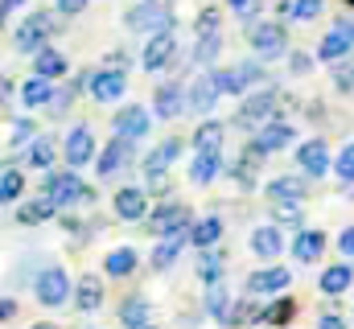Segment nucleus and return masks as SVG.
<instances>
[{
  "label": "nucleus",
  "instance_id": "1",
  "mask_svg": "<svg viewBox=\"0 0 354 329\" xmlns=\"http://www.w3.org/2000/svg\"><path fill=\"white\" fill-rule=\"evenodd\" d=\"M124 25L136 29V33H169L174 29V8H169V0H145V4L124 12Z\"/></svg>",
  "mask_w": 354,
  "mask_h": 329
},
{
  "label": "nucleus",
  "instance_id": "2",
  "mask_svg": "<svg viewBox=\"0 0 354 329\" xmlns=\"http://www.w3.org/2000/svg\"><path fill=\"white\" fill-rule=\"evenodd\" d=\"M248 41L260 58H276V54H284L288 33H284L280 21H256V25H248Z\"/></svg>",
  "mask_w": 354,
  "mask_h": 329
},
{
  "label": "nucleus",
  "instance_id": "3",
  "mask_svg": "<svg viewBox=\"0 0 354 329\" xmlns=\"http://www.w3.org/2000/svg\"><path fill=\"white\" fill-rule=\"evenodd\" d=\"M46 194H50L58 206H75V202H87V198H95L87 185L75 177V173H50V177H46Z\"/></svg>",
  "mask_w": 354,
  "mask_h": 329
},
{
  "label": "nucleus",
  "instance_id": "4",
  "mask_svg": "<svg viewBox=\"0 0 354 329\" xmlns=\"http://www.w3.org/2000/svg\"><path fill=\"white\" fill-rule=\"evenodd\" d=\"M50 33H54V17H50V12H33V17L17 29V46H21L25 54H37V50H46Z\"/></svg>",
  "mask_w": 354,
  "mask_h": 329
},
{
  "label": "nucleus",
  "instance_id": "5",
  "mask_svg": "<svg viewBox=\"0 0 354 329\" xmlns=\"http://www.w3.org/2000/svg\"><path fill=\"white\" fill-rule=\"evenodd\" d=\"M214 79H218V86H223V95H243L248 86H256V82L264 79V70H260L256 62H239V66L214 70Z\"/></svg>",
  "mask_w": 354,
  "mask_h": 329
},
{
  "label": "nucleus",
  "instance_id": "6",
  "mask_svg": "<svg viewBox=\"0 0 354 329\" xmlns=\"http://www.w3.org/2000/svg\"><path fill=\"white\" fill-rule=\"evenodd\" d=\"M37 301L41 305H62L66 297H71V276L62 272V267H46L41 276H37Z\"/></svg>",
  "mask_w": 354,
  "mask_h": 329
},
{
  "label": "nucleus",
  "instance_id": "7",
  "mask_svg": "<svg viewBox=\"0 0 354 329\" xmlns=\"http://www.w3.org/2000/svg\"><path fill=\"white\" fill-rule=\"evenodd\" d=\"M276 107H280V95H276V91H260V95L243 99V107H239V115H235V120H239V124H248V128H252V124H268V115H272Z\"/></svg>",
  "mask_w": 354,
  "mask_h": 329
},
{
  "label": "nucleus",
  "instance_id": "8",
  "mask_svg": "<svg viewBox=\"0 0 354 329\" xmlns=\"http://www.w3.org/2000/svg\"><path fill=\"white\" fill-rule=\"evenodd\" d=\"M218 95H223L218 79H214V75H202V79L189 82V91H185V107H189V111H202V115H206V111L214 107V99H218Z\"/></svg>",
  "mask_w": 354,
  "mask_h": 329
},
{
  "label": "nucleus",
  "instance_id": "9",
  "mask_svg": "<svg viewBox=\"0 0 354 329\" xmlns=\"http://www.w3.org/2000/svg\"><path fill=\"white\" fill-rule=\"evenodd\" d=\"M174 54H177V41H174V33H153L149 37V46H145V70H165L169 62H174Z\"/></svg>",
  "mask_w": 354,
  "mask_h": 329
},
{
  "label": "nucleus",
  "instance_id": "10",
  "mask_svg": "<svg viewBox=\"0 0 354 329\" xmlns=\"http://www.w3.org/2000/svg\"><path fill=\"white\" fill-rule=\"evenodd\" d=\"M87 86H91V95H95L99 103H111V99L124 95L128 79H124V70H99V75H91L87 79Z\"/></svg>",
  "mask_w": 354,
  "mask_h": 329
},
{
  "label": "nucleus",
  "instance_id": "11",
  "mask_svg": "<svg viewBox=\"0 0 354 329\" xmlns=\"http://www.w3.org/2000/svg\"><path fill=\"white\" fill-rule=\"evenodd\" d=\"M149 124H153V120H149V111H145V107H136V103H128L124 111H115V132H120V136H128V140H140V136L149 132Z\"/></svg>",
  "mask_w": 354,
  "mask_h": 329
},
{
  "label": "nucleus",
  "instance_id": "12",
  "mask_svg": "<svg viewBox=\"0 0 354 329\" xmlns=\"http://www.w3.org/2000/svg\"><path fill=\"white\" fill-rule=\"evenodd\" d=\"M153 107H157V120H174L185 111V91L177 86V82H165V86H157V95H153Z\"/></svg>",
  "mask_w": 354,
  "mask_h": 329
},
{
  "label": "nucleus",
  "instance_id": "13",
  "mask_svg": "<svg viewBox=\"0 0 354 329\" xmlns=\"http://www.w3.org/2000/svg\"><path fill=\"white\" fill-rule=\"evenodd\" d=\"M297 161H301V169H305L309 177H326V169H330V149H326V140H309V144H301Z\"/></svg>",
  "mask_w": 354,
  "mask_h": 329
},
{
  "label": "nucleus",
  "instance_id": "14",
  "mask_svg": "<svg viewBox=\"0 0 354 329\" xmlns=\"http://www.w3.org/2000/svg\"><path fill=\"white\" fill-rule=\"evenodd\" d=\"M256 144H260L264 153H276V149H288V144H292V128H288V124H280V120H268L264 128L256 132Z\"/></svg>",
  "mask_w": 354,
  "mask_h": 329
},
{
  "label": "nucleus",
  "instance_id": "15",
  "mask_svg": "<svg viewBox=\"0 0 354 329\" xmlns=\"http://www.w3.org/2000/svg\"><path fill=\"white\" fill-rule=\"evenodd\" d=\"M54 210H58V202L46 194V198L25 202V206L17 210V223H21V227H37V223H46V218H54Z\"/></svg>",
  "mask_w": 354,
  "mask_h": 329
},
{
  "label": "nucleus",
  "instance_id": "16",
  "mask_svg": "<svg viewBox=\"0 0 354 329\" xmlns=\"http://www.w3.org/2000/svg\"><path fill=\"white\" fill-rule=\"evenodd\" d=\"M288 288V267H264L248 276V292H280Z\"/></svg>",
  "mask_w": 354,
  "mask_h": 329
},
{
  "label": "nucleus",
  "instance_id": "17",
  "mask_svg": "<svg viewBox=\"0 0 354 329\" xmlns=\"http://www.w3.org/2000/svg\"><path fill=\"white\" fill-rule=\"evenodd\" d=\"M91 157H95V136H91V128H75V132L66 136V161L87 164Z\"/></svg>",
  "mask_w": 354,
  "mask_h": 329
},
{
  "label": "nucleus",
  "instance_id": "18",
  "mask_svg": "<svg viewBox=\"0 0 354 329\" xmlns=\"http://www.w3.org/2000/svg\"><path fill=\"white\" fill-rule=\"evenodd\" d=\"M189 235H194V227H181V231H169V235L161 239V247L153 251V267H169V263L177 259V251L185 247V239H189Z\"/></svg>",
  "mask_w": 354,
  "mask_h": 329
},
{
  "label": "nucleus",
  "instance_id": "19",
  "mask_svg": "<svg viewBox=\"0 0 354 329\" xmlns=\"http://www.w3.org/2000/svg\"><path fill=\"white\" fill-rule=\"evenodd\" d=\"M189 227V210L185 206H165L153 214V235H169V231H181Z\"/></svg>",
  "mask_w": 354,
  "mask_h": 329
},
{
  "label": "nucleus",
  "instance_id": "20",
  "mask_svg": "<svg viewBox=\"0 0 354 329\" xmlns=\"http://www.w3.org/2000/svg\"><path fill=\"white\" fill-rule=\"evenodd\" d=\"M351 46H354L351 33L334 29V33H326V37H322V46H317V58H322V62H338L342 54H351Z\"/></svg>",
  "mask_w": 354,
  "mask_h": 329
},
{
  "label": "nucleus",
  "instance_id": "21",
  "mask_svg": "<svg viewBox=\"0 0 354 329\" xmlns=\"http://www.w3.org/2000/svg\"><path fill=\"white\" fill-rule=\"evenodd\" d=\"M33 70H37L41 79H62V75H66V58H62L58 50H50V46H46V50H37V54H33Z\"/></svg>",
  "mask_w": 354,
  "mask_h": 329
},
{
  "label": "nucleus",
  "instance_id": "22",
  "mask_svg": "<svg viewBox=\"0 0 354 329\" xmlns=\"http://www.w3.org/2000/svg\"><path fill=\"white\" fill-rule=\"evenodd\" d=\"M128 153H132V149H128V136H115V140L103 149V157H99V173L111 177L120 164H128Z\"/></svg>",
  "mask_w": 354,
  "mask_h": 329
},
{
  "label": "nucleus",
  "instance_id": "23",
  "mask_svg": "<svg viewBox=\"0 0 354 329\" xmlns=\"http://www.w3.org/2000/svg\"><path fill=\"white\" fill-rule=\"evenodd\" d=\"M268 198H272V202H301V198H305V181H301V177H276V181L268 185Z\"/></svg>",
  "mask_w": 354,
  "mask_h": 329
},
{
  "label": "nucleus",
  "instance_id": "24",
  "mask_svg": "<svg viewBox=\"0 0 354 329\" xmlns=\"http://www.w3.org/2000/svg\"><path fill=\"white\" fill-rule=\"evenodd\" d=\"M322 251H326V235H322V231H301V235H297V243H292V255H297L301 263L317 259Z\"/></svg>",
  "mask_w": 354,
  "mask_h": 329
},
{
  "label": "nucleus",
  "instance_id": "25",
  "mask_svg": "<svg viewBox=\"0 0 354 329\" xmlns=\"http://www.w3.org/2000/svg\"><path fill=\"white\" fill-rule=\"evenodd\" d=\"M21 99H25V107H46V103L54 99V86H50V79L33 75V79L21 86Z\"/></svg>",
  "mask_w": 354,
  "mask_h": 329
},
{
  "label": "nucleus",
  "instance_id": "26",
  "mask_svg": "<svg viewBox=\"0 0 354 329\" xmlns=\"http://www.w3.org/2000/svg\"><path fill=\"white\" fill-rule=\"evenodd\" d=\"M177 153H181V140H165V144H157V149L145 157V169H149V173H165V169L177 161Z\"/></svg>",
  "mask_w": 354,
  "mask_h": 329
},
{
  "label": "nucleus",
  "instance_id": "27",
  "mask_svg": "<svg viewBox=\"0 0 354 329\" xmlns=\"http://www.w3.org/2000/svg\"><path fill=\"white\" fill-rule=\"evenodd\" d=\"M218 164H223V149H214V153H198L194 164H189V177H194L198 185H206V181L218 173Z\"/></svg>",
  "mask_w": 354,
  "mask_h": 329
},
{
  "label": "nucleus",
  "instance_id": "28",
  "mask_svg": "<svg viewBox=\"0 0 354 329\" xmlns=\"http://www.w3.org/2000/svg\"><path fill=\"white\" fill-rule=\"evenodd\" d=\"M354 280L351 263H338V267H330V272H322V292L326 297H338V292H346Z\"/></svg>",
  "mask_w": 354,
  "mask_h": 329
},
{
  "label": "nucleus",
  "instance_id": "29",
  "mask_svg": "<svg viewBox=\"0 0 354 329\" xmlns=\"http://www.w3.org/2000/svg\"><path fill=\"white\" fill-rule=\"evenodd\" d=\"M120 321L128 329H145L149 326V301H145V297H128L124 309H120Z\"/></svg>",
  "mask_w": 354,
  "mask_h": 329
},
{
  "label": "nucleus",
  "instance_id": "30",
  "mask_svg": "<svg viewBox=\"0 0 354 329\" xmlns=\"http://www.w3.org/2000/svg\"><path fill=\"white\" fill-rule=\"evenodd\" d=\"M115 214L120 218H145V194L140 189H120L115 194Z\"/></svg>",
  "mask_w": 354,
  "mask_h": 329
},
{
  "label": "nucleus",
  "instance_id": "31",
  "mask_svg": "<svg viewBox=\"0 0 354 329\" xmlns=\"http://www.w3.org/2000/svg\"><path fill=\"white\" fill-rule=\"evenodd\" d=\"M280 247H284V239H280V231L276 227H260V231H252V251L256 255H280Z\"/></svg>",
  "mask_w": 354,
  "mask_h": 329
},
{
  "label": "nucleus",
  "instance_id": "32",
  "mask_svg": "<svg viewBox=\"0 0 354 329\" xmlns=\"http://www.w3.org/2000/svg\"><path fill=\"white\" fill-rule=\"evenodd\" d=\"M194 149H198V153H214V149H223V124L206 120V124L194 132Z\"/></svg>",
  "mask_w": 354,
  "mask_h": 329
},
{
  "label": "nucleus",
  "instance_id": "33",
  "mask_svg": "<svg viewBox=\"0 0 354 329\" xmlns=\"http://www.w3.org/2000/svg\"><path fill=\"white\" fill-rule=\"evenodd\" d=\"M132 267H136V251L132 247H115L107 255V276H128Z\"/></svg>",
  "mask_w": 354,
  "mask_h": 329
},
{
  "label": "nucleus",
  "instance_id": "34",
  "mask_svg": "<svg viewBox=\"0 0 354 329\" xmlns=\"http://www.w3.org/2000/svg\"><path fill=\"white\" fill-rule=\"evenodd\" d=\"M218 235H223V223H218V218H202V223H194V235H189V243L210 247V243H218Z\"/></svg>",
  "mask_w": 354,
  "mask_h": 329
},
{
  "label": "nucleus",
  "instance_id": "35",
  "mask_svg": "<svg viewBox=\"0 0 354 329\" xmlns=\"http://www.w3.org/2000/svg\"><path fill=\"white\" fill-rule=\"evenodd\" d=\"M99 305H103V284L95 276H87L79 284V309H99Z\"/></svg>",
  "mask_w": 354,
  "mask_h": 329
},
{
  "label": "nucleus",
  "instance_id": "36",
  "mask_svg": "<svg viewBox=\"0 0 354 329\" xmlns=\"http://www.w3.org/2000/svg\"><path fill=\"white\" fill-rule=\"evenodd\" d=\"M21 189H25V177H21L17 169H4V177H0V198H4V202H17Z\"/></svg>",
  "mask_w": 354,
  "mask_h": 329
},
{
  "label": "nucleus",
  "instance_id": "37",
  "mask_svg": "<svg viewBox=\"0 0 354 329\" xmlns=\"http://www.w3.org/2000/svg\"><path fill=\"white\" fill-rule=\"evenodd\" d=\"M218 50H223V37H198V50H194V62H202V66H210V62L218 58Z\"/></svg>",
  "mask_w": 354,
  "mask_h": 329
},
{
  "label": "nucleus",
  "instance_id": "38",
  "mask_svg": "<svg viewBox=\"0 0 354 329\" xmlns=\"http://www.w3.org/2000/svg\"><path fill=\"white\" fill-rule=\"evenodd\" d=\"M29 164H37V169H50L54 164V140H33V149H29Z\"/></svg>",
  "mask_w": 354,
  "mask_h": 329
},
{
  "label": "nucleus",
  "instance_id": "39",
  "mask_svg": "<svg viewBox=\"0 0 354 329\" xmlns=\"http://www.w3.org/2000/svg\"><path fill=\"white\" fill-rule=\"evenodd\" d=\"M218 8H202V17H198V37H218Z\"/></svg>",
  "mask_w": 354,
  "mask_h": 329
},
{
  "label": "nucleus",
  "instance_id": "40",
  "mask_svg": "<svg viewBox=\"0 0 354 329\" xmlns=\"http://www.w3.org/2000/svg\"><path fill=\"white\" fill-rule=\"evenodd\" d=\"M210 313H214L218 321H231V297H227L223 288H214V292H210Z\"/></svg>",
  "mask_w": 354,
  "mask_h": 329
},
{
  "label": "nucleus",
  "instance_id": "41",
  "mask_svg": "<svg viewBox=\"0 0 354 329\" xmlns=\"http://www.w3.org/2000/svg\"><path fill=\"white\" fill-rule=\"evenodd\" d=\"M218 272H223V259L206 251V255L198 259V276H202V280H218Z\"/></svg>",
  "mask_w": 354,
  "mask_h": 329
},
{
  "label": "nucleus",
  "instance_id": "42",
  "mask_svg": "<svg viewBox=\"0 0 354 329\" xmlns=\"http://www.w3.org/2000/svg\"><path fill=\"white\" fill-rule=\"evenodd\" d=\"M288 317H292V301H276L264 313V321H272V326H288Z\"/></svg>",
  "mask_w": 354,
  "mask_h": 329
},
{
  "label": "nucleus",
  "instance_id": "43",
  "mask_svg": "<svg viewBox=\"0 0 354 329\" xmlns=\"http://www.w3.org/2000/svg\"><path fill=\"white\" fill-rule=\"evenodd\" d=\"M326 0H297V21H317Z\"/></svg>",
  "mask_w": 354,
  "mask_h": 329
},
{
  "label": "nucleus",
  "instance_id": "44",
  "mask_svg": "<svg viewBox=\"0 0 354 329\" xmlns=\"http://www.w3.org/2000/svg\"><path fill=\"white\" fill-rule=\"evenodd\" d=\"M334 169H338V177H342V181H354V144H346V149H342V157H338V164H334Z\"/></svg>",
  "mask_w": 354,
  "mask_h": 329
},
{
  "label": "nucleus",
  "instance_id": "45",
  "mask_svg": "<svg viewBox=\"0 0 354 329\" xmlns=\"http://www.w3.org/2000/svg\"><path fill=\"white\" fill-rule=\"evenodd\" d=\"M33 136V120H12V132H8V144H21Z\"/></svg>",
  "mask_w": 354,
  "mask_h": 329
},
{
  "label": "nucleus",
  "instance_id": "46",
  "mask_svg": "<svg viewBox=\"0 0 354 329\" xmlns=\"http://www.w3.org/2000/svg\"><path fill=\"white\" fill-rule=\"evenodd\" d=\"M334 82H338V91H354V66H338Z\"/></svg>",
  "mask_w": 354,
  "mask_h": 329
},
{
  "label": "nucleus",
  "instance_id": "47",
  "mask_svg": "<svg viewBox=\"0 0 354 329\" xmlns=\"http://www.w3.org/2000/svg\"><path fill=\"white\" fill-rule=\"evenodd\" d=\"M54 4H58V12H66V17H75V12L87 8V0H54Z\"/></svg>",
  "mask_w": 354,
  "mask_h": 329
},
{
  "label": "nucleus",
  "instance_id": "48",
  "mask_svg": "<svg viewBox=\"0 0 354 329\" xmlns=\"http://www.w3.org/2000/svg\"><path fill=\"white\" fill-rule=\"evenodd\" d=\"M288 66H292V75H305V70H309V58H305V54H292Z\"/></svg>",
  "mask_w": 354,
  "mask_h": 329
},
{
  "label": "nucleus",
  "instance_id": "49",
  "mask_svg": "<svg viewBox=\"0 0 354 329\" xmlns=\"http://www.w3.org/2000/svg\"><path fill=\"white\" fill-rule=\"evenodd\" d=\"M235 12H239V17H256V12H260V0H243Z\"/></svg>",
  "mask_w": 354,
  "mask_h": 329
},
{
  "label": "nucleus",
  "instance_id": "50",
  "mask_svg": "<svg viewBox=\"0 0 354 329\" xmlns=\"http://www.w3.org/2000/svg\"><path fill=\"white\" fill-rule=\"evenodd\" d=\"M280 17L284 21H297V0H280Z\"/></svg>",
  "mask_w": 354,
  "mask_h": 329
},
{
  "label": "nucleus",
  "instance_id": "51",
  "mask_svg": "<svg viewBox=\"0 0 354 329\" xmlns=\"http://www.w3.org/2000/svg\"><path fill=\"white\" fill-rule=\"evenodd\" d=\"M342 251H346V255H354V227L342 235Z\"/></svg>",
  "mask_w": 354,
  "mask_h": 329
},
{
  "label": "nucleus",
  "instance_id": "52",
  "mask_svg": "<svg viewBox=\"0 0 354 329\" xmlns=\"http://www.w3.org/2000/svg\"><path fill=\"white\" fill-rule=\"evenodd\" d=\"M21 4H25V0H0V8H4V12H17Z\"/></svg>",
  "mask_w": 354,
  "mask_h": 329
},
{
  "label": "nucleus",
  "instance_id": "53",
  "mask_svg": "<svg viewBox=\"0 0 354 329\" xmlns=\"http://www.w3.org/2000/svg\"><path fill=\"white\" fill-rule=\"evenodd\" d=\"M317 329H342V321H338V317H322V326Z\"/></svg>",
  "mask_w": 354,
  "mask_h": 329
},
{
  "label": "nucleus",
  "instance_id": "54",
  "mask_svg": "<svg viewBox=\"0 0 354 329\" xmlns=\"http://www.w3.org/2000/svg\"><path fill=\"white\" fill-rule=\"evenodd\" d=\"M338 29H342V33H351V37H354V21H351V17H346V21H338Z\"/></svg>",
  "mask_w": 354,
  "mask_h": 329
},
{
  "label": "nucleus",
  "instance_id": "55",
  "mask_svg": "<svg viewBox=\"0 0 354 329\" xmlns=\"http://www.w3.org/2000/svg\"><path fill=\"white\" fill-rule=\"evenodd\" d=\"M33 329H54V326H33Z\"/></svg>",
  "mask_w": 354,
  "mask_h": 329
},
{
  "label": "nucleus",
  "instance_id": "56",
  "mask_svg": "<svg viewBox=\"0 0 354 329\" xmlns=\"http://www.w3.org/2000/svg\"><path fill=\"white\" fill-rule=\"evenodd\" d=\"M231 4H235V8H239V4H243V0H231Z\"/></svg>",
  "mask_w": 354,
  "mask_h": 329
},
{
  "label": "nucleus",
  "instance_id": "57",
  "mask_svg": "<svg viewBox=\"0 0 354 329\" xmlns=\"http://www.w3.org/2000/svg\"><path fill=\"white\" fill-rule=\"evenodd\" d=\"M346 4H351V8H354V0H346Z\"/></svg>",
  "mask_w": 354,
  "mask_h": 329
},
{
  "label": "nucleus",
  "instance_id": "58",
  "mask_svg": "<svg viewBox=\"0 0 354 329\" xmlns=\"http://www.w3.org/2000/svg\"><path fill=\"white\" fill-rule=\"evenodd\" d=\"M145 329H153V326H145Z\"/></svg>",
  "mask_w": 354,
  "mask_h": 329
}]
</instances>
